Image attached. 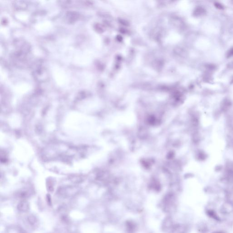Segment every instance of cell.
Listing matches in <instances>:
<instances>
[{
    "instance_id": "cell-1",
    "label": "cell",
    "mask_w": 233,
    "mask_h": 233,
    "mask_svg": "<svg viewBox=\"0 0 233 233\" xmlns=\"http://www.w3.org/2000/svg\"><path fill=\"white\" fill-rule=\"evenodd\" d=\"M18 211L22 212H27L30 209V205L28 201L22 200L19 202L17 207Z\"/></svg>"
},
{
    "instance_id": "cell-2",
    "label": "cell",
    "mask_w": 233,
    "mask_h": 233,
    "mask_svg": "<svg viewBox=\"0 0 233 233\" xmlns=\"http://www.w3.org/2000/svg\"><path fill=\"white\" fill-rule=\"evenodd\" d=\"M5 233H25L24 230L17 226H11L8 228Z\"/></svg>"
},
{
    "instance_id": "cell-3",
    "label": "cell",
    "mask_w": 233,
    "mask_h": 233,
    "mask_svg": "<svg viewBox=\"0 0 233 233\" xmlns=\"http://www.w3.org/2000/svg\"><path fill=\"white\" fill-rule=\"evenodd\" d=\"M28 221L29 223L32 226H35L36 224H37V218L33 215L29 216L28 218Z\"/></svg>"
},
{
    "instance_id": "cell-4",
    "label": "cell",
    "mask_w": 233,
    "mask_h": 233,
    "mask_svg": "<svg viewBox=\"0 0 233 233\" xmlns=\"http://www.w3.org/2000/svg\"><path fill=\"white\" fill-rule=\"evenodd\" d=\"M231 66H232V67H233V62H232V63H231Z\"/></svg>"
}]
</instances>
